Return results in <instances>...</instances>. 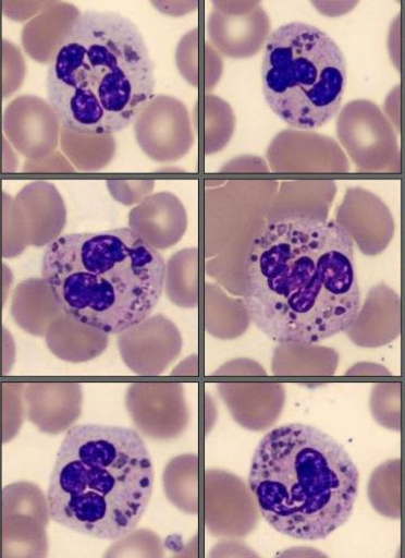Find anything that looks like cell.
Masks as SVG:
<instances>
[{
	"instance_id": "obj_4",
	"label": "cell",
	"mask_w": 405,
	"mask_h": 558,
	"mask_svg": "<svg viewBox=\"0 0 405 558\" xmlns=\"http://www.w3.org/2000/svg\"><path fill=\"white\" fill-rule=\"evenodd\" d=\"M41 272L66 317L115 335L149 318L164 289L165 262L139 234L120 228L57 238Z\"/></svg>"
},
{
	"instance_id": "obj_11",
	"label": "cell",
	"mask_w": 405,
	"mask_h": 558,
	"mask_svg": "<svg viewBox=\"0 0 405 558\" xmlns=\"http://www.w3.org/2000/svg\"><path fill=\"white\" fill-rule=\"evenodd\" d=\"M182 336L176 326L158 316L146 319L120 336L124 363L140 375H159L182 351Z\"/></svg>"
},
{
	"instance_id": "obj_13",
	"label": "cell",
	"mask_w": 405,
	"mask_h": 558,
	"mask_svg": "<svg viewBox=\"0 0 405 558\" xmlns=\"http://www.w3.org/2000/svg\"><path fill=\"white\" fill-rule=\"evenodd\" d=\"M128 223L152 248L168 250L184 236L187 214L176 195L158 193L132 209Z\"/></svg>"
},
{
	"instance_id": "obj_17",
	"label": "cell",
	"mask_w": 405,
	"mask_h": 558,
	"mask_svg": "<svg viewBox=\"0 0 405 558\" xmlns=\"http://www.w3.org/2000/svg\"><path fill=\"white\" fill-rule=\"evenodd\" d=\"M198 250L179 252L165 264L164 290L169 300L181 307H196L199 294Z\"/></svg>"
},
{
	"instance_id": "obj_16",
	"label": "cell",
	"mask_w": 405,
	"mask_h": 558,
	"mask_svg": "<svg viewBox=\"0 0 405 558\" xmlns=\"http://www.w3.org/2000/svg\"><path fill=\"white\" fill-rule=\"evenodd\" d=\"M52 353L66 362H86L101 353L108 345V335L86 327L62 314L47 331Z\"/></svg>"
},
{
	"instance_id": "obj_10",
	"label": "cell",
	"mask_w": 405,
	"mask_h": 558,
	"mask_svg": "<svg viewBox=\"0 0 405 558\" xmlns=\"http://www.w3.org/2000/svg\"><path fill=\"white\" fill-rule=\"evenodd\" d=\"M366 256H378L394 235L395 223L390 208L376 194L363 187L347 190L334 220Z\"/></svg>"
},
{
	"instance_id": "obj_8",
	"label": "cell",
	"mask_w": 405,
	"mask_h": 558,
	"mask_svg": "<svg viewBox=\"0 0 405 558\" xmlns=\"http://www.w3.org/2000/svg\"><path fill=\"white\" fill-rule=\"evenodd\" d=\"M139 146L158 162L182 159L194 145L185 105L174 97L157 96L134 123Z\"/></svg>"
},
{
	"instance_id": "obj_9",
	"label": "cell",
	"mask_w": 405,
	"mask_h": 558,
	"mask_svg": "<svg viewBox=\"0 0 405 558\" xmlns=\"http://www.w3.org/2000/svg\"><path fill=\"white\" fill-rule=\"evenodd\" d=\"M213 3L209 35L214 48L225 57L256 56L270 37V21L258 2Z\"/></svg>"
},
{
	"instance_id": "obj_7",
	"label": "cell",
	"mask_w": 405,
	"mask_h": 558,
	"mask_svg": "<svg viewBox=\"0 0 405 558\" xmlns=\"http://www.w3.org/2000/svg\"><path fill=\"white\" fill-rule=\"evenodd\" d=\"M336 135L357 171H401L396 132L376 102L357 99L345 105L336 120Z\"/></svg>"
},
{
	"instance_id": "obj_5",
	"label": "cell",
	"mask_w": 405,
	"mask_h": 558,
	"mask_svg": "<svg viewBox=\"0 0 405 558\" xmlns=\"http://www.w3.org/2000/svg\"><path fill=\"white\" fill-rule=\"evenodd\" d=\"M248 486L270 527L315 542L329 537L352 517L359 472L345 448L329 435L289 424L259 441Z\"/></svg>"
},
{
	"instance_id": "obj_18",
	"label": "cell",
	"mask_w": 405,
	"mask_h": 558,
	"mask_svg": "<svg viewBox=\"0 0 405 558\" xmlns=\"http://www.w3.org/2000/svg\"><path fill=\"white\" fill-rule=\"evenodd\" d=\"M312 5L323 15L340 16L353 11L358 2H312Z\"/></svg>"
},
{
	"instance_id": "obj_1",
	"label": "cell",
	"mask_w": 405,
	"mask_h": 558,
	"mask_svg": "<svg viewBox=\"0 0 405 558\" xmlns=\"http://www.w3.org/2000/svg\"><path fill=\"white\" fill-rule=\"evenodd\" d=\"M354 246L335 221H267L245 265L250 322L281 344L314 345L347 332L360 311Z\"/></svg>"
},
{
	"instance_id": "obj_15",
	"label": "cell",
	"mask_w": 405,
	"mask_h": 558,
	"mask_svg": "<svg viewBox=\"0 0 405 558\" xmlns=\"http://www.w3.org/2000/svg\"><path fill=\"white\" fill-rule=\"evenodd\" d=\"M13 317L17 325L34 336H42L63 311L44 278H29L14 292Z\"/></svg>"
},
{
	"instance_id": "obj_14",
	"label": "cell",
	"mask_w": 405,
	"mask_h": 558,
	"mask_svg": "<svg viewBox=\"0 0 405 558\" xmlns=\"http://www.w3.org/2000/svg\"><path fill=\"white\" fill-rule=\"evenodd\" d=\"M335 193L336 186L332 181L284 182L279 196L270 204L267 221L327 220Z\"/></svg>"
},
{
	"instance_id": "obj_3",
	"label": "cell",
	"mask_w": 405,
	"mask_h": 558,
	"mask_svg": "<svg viewBox=\"0 0 405 558\" xmlns=\"http://www.w3.org/2000/svg\"><path fill=\"white\" fill-rule=\"evenodd\" d=\"M155 471L143 437L125 427L86 424L65 434L48 488L58 525L93 538L131 534L154 494Z\"/></svg>"
},
{
	"instance_id": "obj_2",
	"label": "cell",
	"mask_w": 405,
	"mask_h": 558,
	"mask_svg": "<svg viewBox=\"0 0 405 558\" xmlns=\"http://www.w3.org/2000/svg\"><path fill=\"white\" fill-rule=\"evenodd\" d=\"M155 89L144 34L114 12L82 13L63 34L48 69L52 112L66 130L85 135L125 130L147 108Z\"/></svg>"
},
{
	"instance_id": "obj_6",
	"label": "cell",
	"mask_w": 405,
	"mask_h": 558,
	"mask_svg": "<svg viewBox=\"0 0 405 558\" xmlns=\"http://www.w3.org/2000/svg\"><path fill=\"white\" fill-rule=\"evenodd\" d=\"M261 83L269 109L282 121L295 129H319L341 110L347 61L319 27L289 23L265 45Z\"/></svg>"
},
{
	"instance_id": "obj_12",
	"label": "cell",
	"mask_w": 405,
	"mask_h": 558,
	"mask_svg": "<svg viewBox=\"0 0 405 558\" xmlns=\"http://www.w3.org/2000/svg\"><path fill=\"white\" fill-rule=\"evenodd\" d=\"M278 172H347L348 160L333 140L315 133L285 131L268 149Z\"/></svg>"
}]
</instances>
